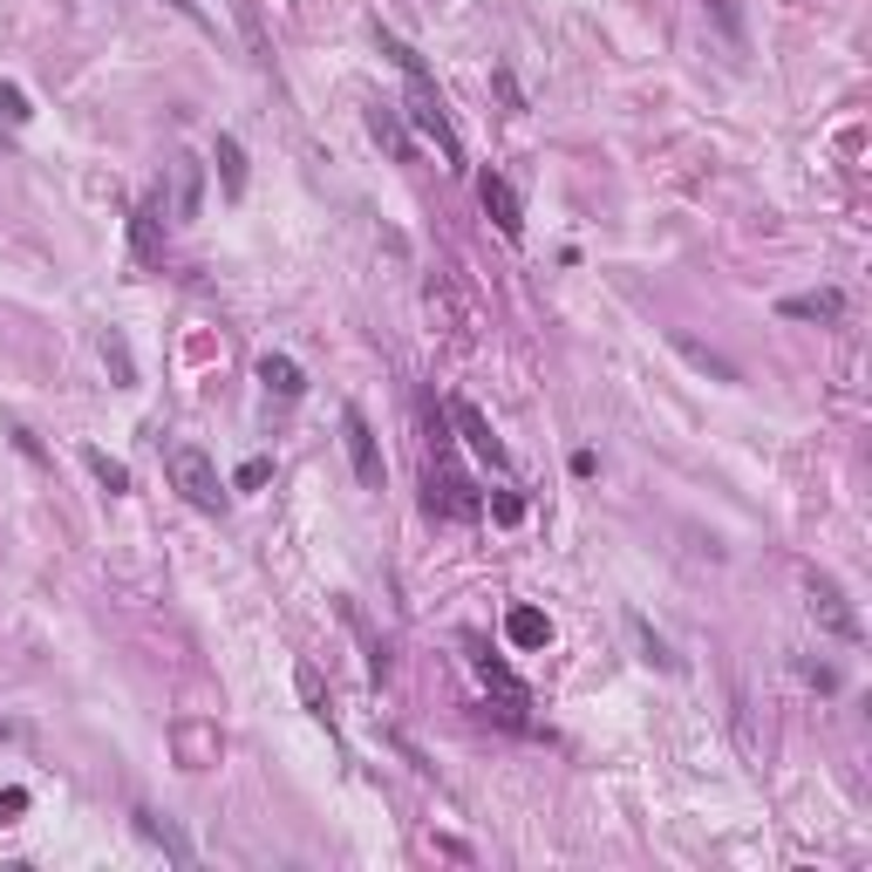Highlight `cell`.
Listing matches in <instances>:
<instances>
[{"label": "cell", "instance_id": "8", "mask_svg": "<svg viewBox=\"0 0 872 872\" xmlns=\"http://www.w3.org/2000/svg\"><path fill=\"white\" fill-rule=\"evenodd\" d=\"M423 491H429L423 504H429V511H450V519H477V511H484V504H477V491H471V484L457 477V471H429Z\"/></svg>", "mask_w": 872, "mask_h": 872}, {"label": "cell", "instance_id": "26", "mask_svg": "<svg viewBox=\"0 0 872 872\" xmlns=\"http://www.w3.org/2000/svg\"><path fill=\"white\" fill-rule=\"evenodd\" d=\"M266 477H273V464H266V457H246V464H239V477H233V484H239V491H260Z\"/></svg>", "mask_w": 872, "mask_h": 872}, {"label": "cell", "instance_id": "27", "mask_svg": "<svg viewBox=\"0 0 872 872\" xmlns=\"http://www.w3.org/2000/svg\"><path fill=\"white\" fill-rule=\"evenodd\" d=\"M0 110H8V123H28L35 110H28V96H21L14 83H0Z\"/></svg>", "mask_w": 872, "mask_h": 872}, {"label": "cell", "instance_id": "3", "mask_svg": "<svg viewBox=\"0 0 872 872\" xmlns=\"http://www.w3.org/2000/svg\"><path fill=\"white\" fill-rule=\"evenodd\" d=\"M805 594H811V621L825 627L832 640H865V621L852 613V600H845V586H838L832 573H811Z\"/></svg>", "mask_w": 872, "mask_h": 872}, {"label": "cell", "instance_id": "32", "mask_svg": "<svg viewBox=\"0 0 872 872\" xmlns=\"http://www.w3.org/2000/svg\"><path fill=\"white\" fill-rule=\"evenodd\" d=\"M164 8H171V14H185L191 28H204V8H198V0H164Z\"/></svg>", "mask_w": 872, "mask_h": 872}, {"label": "cell", "instance_id": "28", "mask_svg": "<svg viewBox=\"0 0 872 872\" xmlns=\"http://www.w3.org/2000/svg\"><path fill=\"white\" fill-rule=\"evenodd\" d=\"M491 511H498L504 525H519V519H525V498H519V491H498V498H491Z\"/></svg>", "mask_w": 872, "mask_h": 872}, {"label": "cell", "instance_id": "31", "mask_svg": "<svg viewBox=\"0 0 872 872\" xmlns=\"http://www.w3.org/2000/svg\"><path fill=\"white\" fill-rule=\"evenodd\" d=\"M28 811V790H0V818H21Z\"/></svg>", "mask_w": 872, "mask_h": 872}, {"label": "cell", "instance_id": "10", "mask_svg": "<svg viewBox=\"0 0 872 872\" xmlns=\"http://www.w3.org/2000/svg\"><path fill=\"white\" fill-rule=\"evenodd\" d=\"M777 314H784V321H818V327H832V321H845V294H838V287L790 294V300H777Z\"/></svg>", "mask_w": 872, "mask_h": 872}, {"label": "cell", "instance_id": "25", "mask_svg": "<svg viewBox=\"0 0 872 872\" xmlns=\"http://www.w3.org/2000/svg\"><path fill=\"white\" fill-rule=\"evenodd\" d=\"M137 252H144V260L158 252V204H144V212H137Z\"/></svg>", "mask_w": 872, "mask_h": 872}, {"label": "cell", "instance_id": "16", "mask_svg": "<svg viewBox=\"0 0 872 872\" xmlns=\"http://www.w3.org/2000/svg\"><path fill=\"white\" fill-rule=\"evenodd\" d=\"M504 634H511V648H546L552 640V621L538 607H511L504 613Z\"/></svg>", "mask_w": 872, "mask_h": 872}, {"label": "cell", "instance_id": "14", "mask_svg": "<svg viewBox=\"0 0 872 872\" xmlns=\"http://www.w3.org/2000/svg\"><path fill=\"white\" fill-rule=\"evenodd\" d=\"M471 669H477L484 682H491V688H498V696H504L511 709H525V702H532V688H525L519 675H511V669H504V661H491V655H484V648H471Z\"/></svg>", "mask_w": 872, "mask_h": 872}, {"label": "cell", "instance_id": "20", "mask_svg": "<svg viewBox=\"0 0 872 872\" xmlns=\"http://www.w3.org/2000/svg\"><path fill=\"white\" fill-rule=\"evenodd\" d=\"M83 464H89V477L102 484V491H130V471H123L116 457H102V450H83Z\"/></svg>", "mask_w": 872, "mask_h": 872}, {"label": "cell", "instance_id": "19", "mask_svg": "<svg viewBox=\"0 0 872 872\" xmlns=\"http://www.w3.org/2000/svg\"><path fill=\"white\" fill-rule=\"evenodd\" d=\"M102 362H110L116 389H130V382H137V362H130V341H123V335H102Z\"/></svg>", "mask_w": 872, "mask_h": 872}, {"label": "cell", "instance_id": "6", "mask_svg": "<svg viewBox=\"0 0 872 872\" xmlns=\"http://www.w3.org/2000/svg\"><path fill=\"white\" fill-rule=\"evenodd\" d=\"M450 423L464 429V444H471V457H477V464H491V471H504V464H511V457H504V444L491 436V423H484V416H477V409H471L464 396L450 402Z\"/></svg>", "mask_w": 872, "mask_h": 872}, {"label": "cell", "instance_id": "22", "mask_svg": "<svg viewBox=\"0 0 872 872\" xmlns=\"http://www.w3.org/2000/svg\"><path fill=\"white\" fill-rule=\"evenodd\" d=\"M375 41H382V55H389V62H396L402 75H429V68H423V55H416V48H409L402 35H389V28H375Z\"/></svg>", "mask_w": 872, "mask_h": 872}, {"label": "cell", "instance_id": "29", "mask_svg": "<svg viewBox=\"0 0 872 872\" xmlns=\"http://www.w3.org/2000/svg\"><path fill=\"white\" fill-rule=\"evenodd\" d=\"M498 96H504V110H511V116H519V110H525V96H519V83H511V75H504V68H498Z\"/></svg>", "mask_w": 872, "mask_h": 872}, {"label": "cell", "instance_id": "5", "mask_svg": "<svg viewBox=\"0 0 872 872\" xmlns=\"http://www.w3.org/2000/svg\"><path fill=\"white\" fill-rule=\"evenodd\" d=\"M171 750H177L185 771H212V763L225 757V736H219V723H177L171 730Z\"/></svg>", "mask_w": 872, "mask_h": 872}, {"label": "cell", "instance_id": "11", "mask_svg": "<svg viewBox=\"0 0 872 872\" xmlns=\"http://www.w3.org/2000/svg\"><path fill=\"white\" fill-rule=\"evenodd\" d=\"M669 341H675V354H682V362H688V369H702L709 382H743V369L730 362V354H715L709 341H696V335H669Z\"/></svg>", "mask_w": 872, "mask_h": 872}, {"label": "cell", "instance_id": "23", "mask_svg": "<svg viewBox=\"0 0 872 872\" xmlns=\"http://www.w3.org/2000/svg\"><path fill=\"white\" fill-rule=\"evenodd\" d=\"M294 682H300V702H307V709H314L321 723H327V688H321V669H314V661H300V669H294Z\"/></svg>", "mask_w": 872, "mask_h": 872}, {"label": "cell", "instance_id": "2", "mask_svg": "<svg viewBox=\"0 0 872 872\" xmlns=\"http://www.w3.org/2000/svg\"><path fill=\"white\" fill-rule=\"evenodd\" d=\"M164 471H171V484H177V498H185V504H198V511H219V504H225L219 464H212L198 444H177V450L164 457Z\"/></svg>", "mask_w": 872, "mask_h": 872}, {"label": "cell", "instance_id": "12", "mask_svg": "<svg viewBox=\"0 0 872 872\" xmlns=\"http://www.w3.org/2000/svg\"><path fill=\"white\" fill-rule=\"evenodd\" d=\"M171 177H177V198H171V219L185 225V219H198V191H204V164H198V158H177V164H171Z\"/></svg>", "mask_w": 872, "mask_h": 872}, {"label": "cell", "instance_id": "9", "mask_svg": "<svg viewBox=\"0 0 872 872\" xmlns=\"http://www.w3.org/2000/svg\"><path fill=\"white\" fill-rule=\"evenodd\" d=\"M130 818H137V832H144L150 845H158V852H164L171 865H191V859H198V852H191V838L177 832V818H158V811H150V805H137Z\"/></svg>", "mask_w": 872, "mask_h": 872}, {"label": "cell", "instance_id": "30", "mask_svg": "<svg viewBox=\"0 0 872 872\" xmlns=\"http://www.w3.org/2000/svg\"><path fill=\"white\" fill-rule=\"evenodd\" d=\"M702 8H709L715 21H723V28H730V35H743V21H736V8H730V0H702Z\"/></svg>", "mask_w": 872, "mask_h": 872}, {"label": "cell", "instance_id": "1", "mask_svg": "<svg viewBox=\"0 0 872 872\" xmlns=\"http://www.w3.org/2000/svg\"><path fill=\"white\" fill-rule=\"evenodd\" d=\"M409 123H416V130L444 150V164H464V144H457V123H450V110H444V89L429 83V75H409Z\"/></svg>", "mask_w": 872, "mask_h": 872}, {"label": "cell", "instance_id": "21", "mask_svg": "<svg viewBox=\"0 0 872 872\" xmlns=\"http://www.w3.org/2000/svg\"><path fill=\"white\" fill-rule=\"evenodd\" d=\"M233 14H239V28H246V48H252V62H273V48H266V28H260V8H252V0H233Z\"/></svg>", "mask_w": 872, "mask_h": 872}, {"label": "cell", "instance_id": "15", "mask_svg": "<svg viewBox=\"0 0 872 872\" xmlns=\"http://www.w3.org/2000/svg\"><path fill=\"white\" fill-rule=\"evenodd\" d=\"M369 137L389 150L396 164H409V130H402V116L389 110V102H375V110H369Z\"/></svg>", "mask_w": 872, "mask_h": 872}, {"label": "cell", "instance_id": "17", "mask_svg": "<svg viewBox=\"0 0 872 872\" xmlns=\"http://www.w3.org/2000/svg\"><path fill=\"white\" fill-rule=\"evenodd\" d=\"M212 158H219V185H225V198H246V150H239V137H219Z\"/></svg>", "mask_w": 872, "mask_h": 872}, {"label": "cell", "instance_id": "18", "mask_svg": "<svg viewBox=\"0 0 872 872\" xmlns=\"http://www.w3.org/2000/svg\"><path fill=\"white\" fill-rule=\"evenodd\" d=\"M627 627H634V640H640V661H648V669H669V675L682 669V661H675V648H669V640H661L648 621H640V613H627Z\"/></svg>", "mask_w": 872, "mask_h": 872}, {"label": "cell", "instance_id": "4", "mask_svg": "<svg viewBox=\"0 0 872 872\" xmlns=\"http://www.w3.org/2000/svg\"><path fill=\"white\" fill-rule=\"evenodd\" d=\"M341 444H348V464H354V477H362L369 484V491H382V477H389V471H382V444H375V429H369V416H362V409H341Z\"/></svg>", "mask_w": 872, "mask_h": 872}, {"label": "cell", "instance_id": "7", "mask_svg": "<svg viewBox=\"0 0 872 872\" xmlns=\"http://www.w3.org/2000/svg\"><path fill=\"white\" fill-rule=\"evenodd\" d=\"M477 198H484V212L498 219V233H504V239H519V233H525V204H519V191H511L498 171H484V177H477Z\"/></svg>", "mask_w": 872, "mask_h": 872}, {"label": "cell", "instance_id": "24", "mask_svg": "<svg viewBox=\"0 0 872 872\" xmlns=\"http://www.w3.org/2000/svg\"><path fill=\"white\" fill-rule=\"evenodd\" d=\"M790 669H798V682H811L818 696H838V669H825V661H811V655H798V661H790Z\"/></svg>", "mask_w": 872, "mask_h": 872}, {"label": "cell", "instance_id": "13", "mask_svg": "<svg viewBox=\"0 0 872 872\" xmlns=\"http://www.w3.org/2000/svg\"><path fill=\"white\" fill-rule=\"evenodd\" d=\"M260 382H266L279 402H300V396H307V375H300L294 354H266V362H260Z\"/></svg>", "mask_w": 872, "mask_h": 872}]
</instances>
